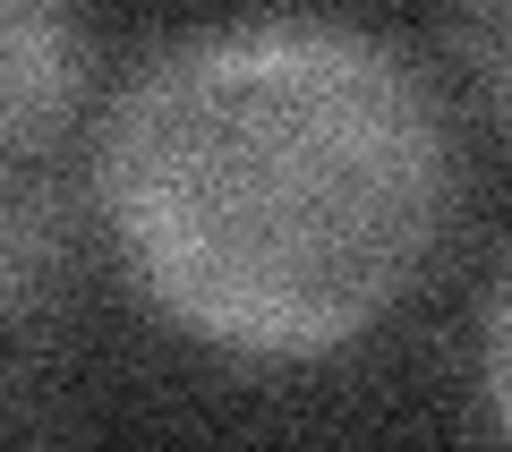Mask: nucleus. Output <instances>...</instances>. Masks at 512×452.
<instances>
[{"label": "nucleus", "instance_id": "nucleus-1", "mask_svg": "<svg viewBox=\"0 0 512 452\" xmlns=\"http://www.w3.org/2000/svg\"><path fill=\"white\" fill-rule=\"evenodd\" d=\"M94 205L154 308L239 359H316L367 333L453 205V137L359 18H205L120 77Z\"/></svg>", "mask_w": 512, "mask_h": 452}, {"label": "nucleus", "instance_id": "nucleus-2", "mask_svg": "<svg viewBox=\"0 0 512 452\" xmlns=\"http://www.w3.org/2000/svg\"><path fill=\"white\" fill-rule=\"evenodd\" d=\"M94 26L52 0H0V154L35 145L86 94Z\"/></svg>", "mask_w": 512, "mask_h": 452}, {"label": "nucleus", "instance_id": "nucleus-3", "mask_svg": "<svg viewBox=\"0 0 512 452\" xmlns=\"http://www.w3.org/2000/svg\"><path fill=\"white\" fill-rule=\"evenodd\" d=\"M52 248H60V197L43 180H9L0 171V299L35 290Z\"/></svg>", "mask_w": 512, "mask_h": 452}, {"label": "nucleus", "instance_id": "nucleus-4", "mask_svg": "<svg viewBox=\"0 0 512 452\" xmlns=\"http://www.w3.org/2000/svg\"><path fill=\"white\" fill-rule=\"evenodd\" d=\"M444 43L470 60V77L487 86V103L512 120V0H487V9H453V18H444Z\"/></svg>", "mask_w": 512, "mask_h": 452}, {"label": "nucleus", "instance_id": "nucleus-5", "mask_svg": "<svg viewBox=\"0 0 512 452\" xmlns=\"http://www.w3.org/2000/svg\"><path fill=\"white\" fill-rule=\"evenodd\" d=\"M478 376H487L495 435H504V452H512V256L495 265V290H487V325H478Z\"/></svg>", "mask_w": 512, "mask_h": 452}]
</instances>
